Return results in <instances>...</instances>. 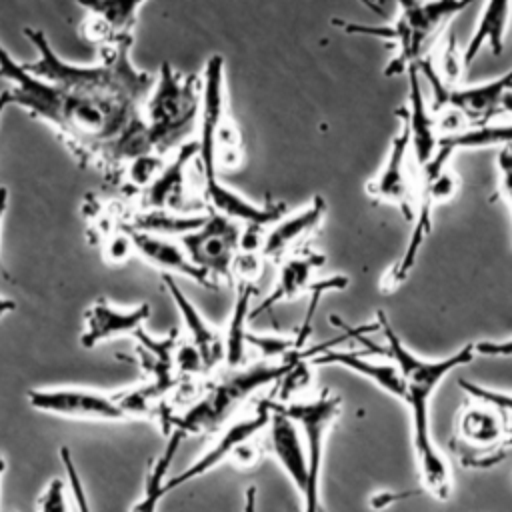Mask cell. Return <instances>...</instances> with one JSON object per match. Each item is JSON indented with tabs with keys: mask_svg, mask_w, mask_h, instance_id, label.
<instances>
[{
	"mask_svg": "<svg viewBox=\"0 0 512 512\" xmlns=\"http://www.w3.org/2000/svg\"><path fill=\"white\" fill-rule=\"evenodd\" d=\"M0 78L8 82L10 104L50 124L88 164L120 170L152 154L140 104L68 90L32 76L0 42Z\"/></svg>",
	"mask_w": 512,
	"mask_h": 512,
	"instance_id": "1",
	"label": "cell"
},
{
	"mask_svg": "<svg viewBox=\"0 0 512 512\" xmlns=\"http://www.w3.org/2000/svg\"><path fill=\"white\" fill-rule=\"evenodd\" d=\"M378 332L384 336L386 356L396 366L402 382H404V404L410 412L412 424V446L414 458L418 464V474L422 488L444 502L452 492V474L450 464L444 454L434 444L430 432V400L440 382L456 368L470 364L476 356L474 344H466L444 358H422L414 354L396 334L388 316L378 310L376 314Z\"/></svg>",
	"mask_w": 512,
	"mask_h": 512,
	"instance_id": "2",
	"label": "cell"
},
{
	"mask_svg": "<svg viewBox=\"0 0 512 512\" xmlns=\"http://www.w3.org/2000/svg\"><path fill=\"white\" fill-rule=\"evenodd\" d=\"M22 32L34 44L38 54L36 60L22 64L32 76L68 90L144 106L156 78L132 64V40L100 48V60L96 64H70L54 52L42 30L26 26Z\"/></svg>",
	"mask_w": 512,
	"mask_h": 512,
	"instance_id": "3",
	"label": "cell"
},
{
	"mask_svg": "<svg viewBox=\"0 0 512 512\" xmlns=\"http://www.w3.org/2000/svg\"><path fill=\"white\" fill-rule=\"evenodd\" d=\"M470 2H400L398 14L384 26L334 20L348 34L376 36L392 42L394 56L384 68L386 76H398L416 68L436 46L440 30Z\"/></svg>",
	"mask_w": 512,
	"mask_h": 512,
	"instance_id": "4",
	"label": "cell"
},
{
	"mask_svg": "<svg viewBox=\"0 0 512 512\" xmlns=\"http://www.w3.org/2000/svg\"><path fill=\"white\" fill-rule=\"evenodd\" d=\"M300 362L302 358L298 352L282 360H260L250 366L242 364L238 368H228L230 372L212 384L198 402H194L182 416L170 420V428L178 430L182 436L212 432L258 388L274 382L280 384Z\"/></svg>",
	"mask_w": 512,
	"mask_h": 512,
	"instance_id": "5",
	"label": "cell"
},
{
	"mask_svg": "<svg viewBox=\"0 0 512 512\" xmlns=\"http://www.w3.org/2000/svg\"><path fill=\"white\" fill-rule=\"evenodd\" d=\"M200 82L192 74H180L162 62L154 86L144 102L142 118L152 154L164 156L170 148H180L184 138L198 124Z\"/></svg>",
	"mask_w": 512,
	"mask_h": 512,
	"instance_id": "6",
	"label": "cell"
},
{
	"mask_svg": "<svg viewBox=\"0 0 512 512\" xmlns=\"http://www.w3.org/2000/svg\"><path fill=\"white\" fill-rule=\"evenodd\" d=\"M450 160L434 154V158L420 170L416 190V210L412 218V230L406 242L404 252L394 262V266L384 274L382 278V292H392L404 284V280L410 276L412 268L416 266L418 254L422 246L426 244L430 232H432V220H434V208L454 198L458 192V176L450 170Z\"/></svg>",
	"mask_w": 512,
	"mask_h": 512,
	"instance_id": "7",
	"label": "cell"
},
{
	"mask_svg": "<svg viewBox=\"0 0 512 512\" xmlns=\"http://www.w3.org/2000/svg\"><path fill=\"white\" fill-rule=\"evenodd\" d=\"M450 446L462 466L490 468L512 448V418L470 398L458 414Z\"/></svg>",
	"mask_w": 512,
	"mask_h": 512,
	"instance_id": "8",
	"label": "cell"
},
{
	"mask_svg": "<svg viewBox=\"0 0 512 512\" xmlns=\"http://www.w3.org/2000/svg\"><path fill=\"white\" fill-rule=\"evenodd\" d=\"M270 408L288 416L298 430L302 432L306 462H308V492L302 498V512H324L320 500V480H322V460H324V444L328 430L336 422L342 400L340 396L324 390L320 396L304 402L278 404L268 402Z\"/></svg>",
	"mask_w": 512,
	"mask_h": 512,
	"instance_id": "9",
	"label": "cell"
},
{
	"mask_svg": "<svg viewBox=\"0 0 512 512\" xmlns=\"http://www.w3.org/2000/svg\"><path fill=\"white\" fill-rule=\"evenodd\" d=\"M226 92H224V58L212 54L202 70L200 80V114L198 128V168L204 180L218 178V148L224 136L236 128L226 120Z\"/></svg>",
	"mask_w": 512,
	"mask_h": 512,
	"instance_id": "10",
	"label": "cell"
},
{
	"mask_svg": "<svg viewBox=\"0 0 512 512\" xmlns=\"http://www.w3.org/2000/svg\"><path fill=\"white\" fill-rule=\"evenodd\" d=\"M416 68L430 82L434 110L448 108L452 114H460L468 120L470 126L490 124V120L502 110L504 96L512 90V68L498 78L468 86L444 84L426 64H418Z\"/></svg>",
	"mask_w": 512,
	"mask_h": 512,
	"instance_id": "11",
	"label": "cell"
},
{
	"mask_svg": "<svg viewBox=\"0 0 512 512\" xmlns=\"http://www.w3.org/2000/svg\"><path fill=\"white\" fill-rule=\"evenodd\" d=\"M28 404L46 414H56L62 418L76 420H126L134 418L132 408L124 394H104L90 388H32L26 392Z\"/></svg>",
	"mask_w": 512,
	"mask_h": 512,
	"instance_id": "12",
	"label": "cell"
},
{
	"mask_svg": "<svg viewBox=\"0 0 512 512\" xmlns=\"http://www.w3.org/2000/svg\"><path fill=\"white\" fill-rule=\"evenodd\" d=\"M240 226L214 212L206 214L200 228L182 236L180 244L192 264L202 270L214 286L232 278L234 262L240 252Z\"/></svg>",
	"mask_w": 512,
	"mask_h": 512,
	"instance_id": "13",
	"label": "cell"
},
{
	"mask_svg": "<svg viewBox=\"0 0 512 512\" xmlns=\"http://www.w3.org/2000/svg\"><path fill=\"white\" fill-rule=\"evenodd\" d=\"M410 152V132L406 122L400 118V128L390 142L382 168L366 184V196H370L376 204L396 206L404 218L412 222L418 190L408 170Z\"/></svg>",
	"mask_w": 512,
	"mask_h": 512,
	"instance_id": "14",
	"label": "cell"
},
{
	"mask_svg": "<svg viewBox=\"0 0 512 512\" xmlns=\"http://www.w3.org/2000/svg\"><path fill=\"white\" fill-rule=\"evenodd\" d=\"M270 416H272V410H270L268 402H262L254 414H250L246 418H240L234 424H230L220 434L218 442H214L198 460H194L188 468H184L176 476L166 478L164 496L168 492H172V490L208 474L210 470H214L216 466H220L222 462L232 458L234 454H242L246 444H250L252 438L258 436V432H262L270 424Z\"/></svg>",
	"mask_w": 512,
	"mask_h": 512,
	"instance_id": "15",
	"label": "cell"
},
{
	"mask_svg": "<svg viewBox=\"0 0 512 512\" xmlns=\"http://www.w3.org/2000/svg\"><path fill=\"white\" fill-rule=\"evenodd\" d=\"M150 314L152 310L146 302L120 308L108 298H98L84 312L80 344L82 348H96L98 344L118 336H136L144 328V322L150 318Z\"/></svg>",
	"mask_w": 512,
	"mask_h": 512,
	"instance_id": "16",
	"label": "cell"
},
{
	"mask_svg": "<svg viewBox=\"0 0 512 512\" xmlns=\"http://www.w3.org/2000/svg\"><path fill=\"white\" fill-rule=\"evenodd\" d=\"M336 340L318 344L310 350H302L300 358L306 360L308 364H316V366H342L346 370H352L356 374H360L362 378H368L372 384H376L378 388H382L384 392L396 396V398H404V382L396 370V366L386 360H372L360 352H350V350H336L334 348Z\"/></svg>",
	"mask_w": 512,
	"mask_h": 512,
	"instance_id": "17",
	"label": "cell"
},
{
	"mask_svg": "<svg viewBox=\"0 0 512 512\" xmlns=\"http://www.w3.org/2000/svg\"><path fill=\"white\" fill-rule=\"evenodd\" d=\"M204 200L210 212L224 216L236 224H246V228L264 230L266 226H274L280 218H284L286 204L266 200L264 204H254L234 188L226 186L218 178L204 180Z\"/></svg>",
	"mask_w": 512,
	"mask_h": 512,
	"instance_id": "18",
	"label": "cell"
},
{
	"mask_svg": "<svg viewBox=\"0 0 512 512\" xmlns=\"http://www.w3.org/2000/svg\"><path fill=\"white\" fill-rule=\"evenodd\" d=\"M406 76H408V104L404 110H398V116L408 126L410 150L416 158L418 168L422 170L434 158L442 132H440V124L434 118V112H430L428 102L424 98L418 68H410Z\"/></svg>",
	"mask_w": 512,
	"mask_h": 512,
	"instance_id": "19",
	"label": "cell"
},
{
	"mask_svg": "<svg viewBox=\"0 0 512 512\" xmlns=\"http://www.w3.org/2000/svg\"><path fill=\"white\" fill-rule=\"evenodd\" d=\"M86 12L82 32L100 48L132 40L138 10L144 2H78Z\"/></svg>",
	"mask_w": 512,
	"mask_h": 512,
	"instance_id": "20",
	"label": "cell"
},
{
	"mask_svg": "<svg viewBox=\"0 0 512 512\" xmlns=\"http://www.w3.org/2000/svg\"><path fill=\"white\" fill-rule=\"evenodd\" d=\"M326 216V202L314 196L302 210L280 218L262 240L260 254L268 260H284L300 250V244L322 224Z\"/></svg>",
	"mask_w": 512,
	"mask_h": 512,
	"instance_id": "21",
	"label": "cell"
},
{
	"mask_svg": "<svg viewBox=\"0 0 512 512\" xmlns=\"http://www.w3.org/2000/svg\"><path fill=\"white\" fill-rule=\"evenodd\" d=\"M198 158V142H184L174 158L162 166L158 176L150 182L144 194V210H182L186 192V166Z\"/></svg>",
	"mask_w": 512,
	"mask_h": 512,
	"instance_id": "22",
	"label": "cell"
},
{
	"mask_svg": "<svg viewBox=\"0 0 512 512\" xmlns=\"http://www.w3.org/2000/svg\"><path fill=\"white\" fill-rule=\"evenodd\" d=\"M326 262L324 254L312 248H300L298 252L290 254L282 260L276 284L272 286L270 294L252 310V316H260L262 312L272 310L276 304L292 300L300 296L304 290L312 286V274L322 268Z\"/></svg>",
	"mask_w": 512,
	"mask_h": 512,
	"instance_id": "23",
	"label": "cell"
},
{
	"mask_svg": "<svg viewBox=\"0 0 512 512\" xmlns=\"http://www.w3.org/2000/svg\"><path fill=\"white\" fill-rule=\"evenodd\" d=\"M162 284H164L166 292L172 296V300H174V304L180 312V318H182V322L188 330L192 346L196 348L204 368H212L214 364L220 362V358H224V338H222V334L214 326H210V322L198 312V308L182 292V288L178 286L174 276L162 274Z\"/></svg>",
	"mask_w": 512,
	"mask_h": 512,
	"instance_id": "24",
	"label": "cell"
},
{
	"mask_svg": "<svg viewBox=\"0 0 512 512\" xmlns=\"http://www.w3.org/2000/svg\"><path fill=\"white\" fill-rule=\"evenodd\" d=\"M128 232L132 238V246L140 254V258L146 260L148 264L160 268L162 274H168V272H170V276L182 274L188 280H192L208 290L214 288V282L192 264V260L188 258L182 244H176L170 238H162V236H154V234H146V232H136V230H128Z\"/></svg>",
	"mask_w": 512,
	"mask_h": 512,
	"instance_id": "25",
	"label": "cell"
},
{
	"mask_svg": "<svg viewBox=\"0 0 512 512\" xmlns=\"http://www.w3.org/2000/svg\"><path fill=\"white\" fill-rule=\"evenodd\" d=\"M512 18V4L510 2H486L482 6V12L478 16V22L474 26V32L464 46L462 52V66L468 68L480 54L484 46L492 50V54H502L506 30Z\"/></svg>",
	"mask_w": 512,
	"mask_h": 512,
	"instance_id": "26",
	"label": "cell"
},
{
	"mask_svg": "<svg viewBox=\"0 0 512 512\" xmlns=\"http://www.w3.org/2000/svg\"><path fill=\"white\" fill-rule=\"evenodd\" d=\"M492 146H512V124H480L458 128L454 132H442L438 150L446 156H454L460 150H480Z\"/></svg>",
	"mask_w": 512,
	"mask_h": 512,
	"instance_id": "27",
	"label": "cell"
},
{
	"mask_svg": "<svg viewBox=\"0 0 512 512\" xmlns=\"http://www.w3.org/2000/svg\"><path fill=\"white\" fill-rule=\"evenodd\" d=\"M254 294V286L250 282H238L236 288V300L230 314L228 330L224 334V360L228 368H238L244 364L246 348H248V316L250 312V300Z\"/></svg>",
	"mask_w": 512,
	"mask_h": 512,
	"instance_id": "28",
	"label": "cell"
},
{
	"mask_svg": "<svg viewBox=\"0 0 512 512\" xmlns=\"http://www.w3.org/2000/svg\"><path fill=\"white\" fill-rule=\"evenodd\" d=\"M206 220V214H194V216H184L178 212H170V210H144V212H136V216L130 220L128 230H136V232H146V234H154V236H162V238H170V236H186L192 230L200 228Z\"/></svg>",
	"mask_w": 512,
	"mask_h": 512,
	"instance_id": "29",
	"label": "cell"
},
{
	"mask_svg": "<svg viewBox=\"0 0 512 512\" xmlns=\"http://www.w3.org/2000/svg\"><path fill=\"white\" fill-rule=\"evenodd\" d=\"M182 434L178 430L170 432L168 444L164 448V452L152 460V466L148 470L146 476V484H144V494L142 498L136 502V506L132 508V512H156L160 500L164 498V482H166V470L182 442Z\"/></svg>",
	"mask_w": 512,
	"mask_h": 512,
	"instance_id": "30",
	"label": "cell"
},
{
	"mask_svg": "<svg viewBox=\"0 0 512 512\" xmlns=\"http://www.w3.org/2000/svg\"><path fill=\"white\" fill-rule=\"evenodd\" d=\"M348 286V278L342 276V274H334V276H328V278H322L318 282H312V286L308 288L310 292V304H308V310L304 314V320L300 324V328L296 330L294 338H296V346L298 350L302 352L310 332H312V318L316 314V308H318V302L320 298L326 294V292H332V290H344Z\"/></svg>",
	"mask_w": 512,
	"mask_h": 512,
	"instance_id": "31",
	"label": "cell"
},
{
	"mask_svg": "<svg viewBox=\"0 0 512 512\" xmlns=\"http://www.w3.org/2000/svg\"><path fill=\"white\" fill-rule=\"evenodd\" d=\"M458 384H460V390L466 392L472 400L494 406V408H498L500 412H504L506 416L512 418V392L494 390V388L470 382V380H458Z\"/></svg>",
	"mask_w": 512,
	"mask_h": 512,
	"instance_id": "32",
	"label": "cell"
},
{
	"mask_svg": "<svg viewBox=\"0 0 512 512\" xmlns=\"http://www.w3.org/2000/svg\"><path fill=\"white\" fill-rule=\"evenodd\" d=\"M496 166H498V190L504 202L508 204L510 216H512V146L500 148Z\"/></svg>",
	"mask_w": 512,
	"mask_h": 512,
	"instance_id": "33",
	"label": "cell"
},
{
	"mask_svg": "<svg viewBox=\"0 0 512 512\" xmlns=\"http://www.w3.org/2000/svg\"><path fill=\"white\" fill-rule=\"evenodd\" d=\"M40 512H68L66 510V498H64V484L60 478L50 480L44 494L38 500Z\"/></svg>",
	"mask_w": 512,
	"mask_h": 512,
	"instance_id": "34",
	"label": "cell"
},
{
	"mask_svg": "<svg viewBox=\"0 0 512 512\" xmlns=\"http://www.w3.org/2000/svg\"><path fill=\"white\" fill-rule=\"evenodd\" d=\"M474 348L480 356H512V336L504 340H482Z\"/></svg>",
	"mask_w": 512,
	"mask_h": 512,
	"instance_id": "35",
	"label": "cell"
},
{
	"mask_svg": "<svg viewBox=\"0 0 512 512\" xmlns=\"http://www.w3.org/2000/svg\"><path fill=\"white\" fill-rule=\"evenodd\" d=\"M412 494H414V492H388V490L376 492V494H372V498H370V508H374V510H384V508H388V506L396 504L398 500H402V498H406V496H412Z\"/></svg>",
	"mask_w": 512,
	"mask_h": 512,
	"instance_id": "36",
	"label": "cell"
},
{
	"mask_svg": "<svg viewBox=\"0 0 512 512\" xmlns=\"http://www.w3.org/2000/svg\"><path fill=\"white\" fill-rule=\"evenodd\" d=\"M6 210H8V188H6V186H0V234H2V222H4ZM0 272H2L4 276H8L6 270H4V266H2V260H0Z\"/></svg>",
	"mask_w": 512,
	"mask_h": 512,
	"instance_id": "37",
	"label": "cell"
},
{
	"mask_svg": "<svg viewBox=\"0 0 512 512\" xmlns=\"http://www.w3.org/2000/svg\"><path fill=\"white\" fill-rule=\"evenodd\" d=\"M242 512H256V486H250L244 492V510Z\"/></svg>",
	"mask_w": 512,
	"mask_h": 512,
	"instance_id": "38",
	"label": "cell"
},
{
	"mask_svg": "<svg viewBox=\"0 0 512 512\" xmlns=\"http://www.w3.org/2000/svg\"><path fill=\"white\" fill-rule=\"evenodd\" d=\"M14 308H16V302H14L12 298H4V296H0V318H2L4 314L12 312Z\"/></svg>",
	"mask_w": 512,
	"mask_h": 512,
	"instance_id": "39",
	"label": "cell"
},
{
	"mask_svg": "<svg viewBox=\"0 0 512 512\" xmlns=\"http://www.w3.org/2000/svg\"><path fill=\"white\" fill-rule=\"evenodd\" d=\"M10 106V98H8V92L6 90H2L0 92V120H2V116H4V112H6V108Z\"/></svg>",
	"mask_w": 512,
	"mask_h": 512,
	"instance_id": "40",
	"label": "cell"
},
{
	"mask_svg": "<svg viewBox=\"0 0 512 512\" xmlns=\"http://www.w3.org/2000/svg\"><path fill=\"white\" fill-rule=\"evenodd\" d=\"M502 110H506V112H510L512 114V90L504 96V102H502Z\"/></svg>",
	"mask_w": 512,
	"mask_h": 512,
	"instance_id": "41",
	"label": "cell"
},
{
	"mask_svg": "<svg viewBox=\"0 0 512 512\" xmlns=\"http://www.w3.org/2000/svg\"><path fill=\"white\" fill-rule=\"evenodd\" d=\"M4 472H6V458H4V454L0 452V480H2Z\"/></svg>",
	"mask_w": 512,
	"mask_h": 512,
	"instance_id": "42",
	"label": "cell"
}]
</instances>
